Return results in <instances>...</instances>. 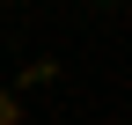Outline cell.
I'll return each instance as SVG.
<instances>
[{"label":"cell","instance_id":"1","mask_svg":"<svg viewBox=\"0 0 132 125\" xmlns=\"http://www.w3.org/2000/svg\"><path fill=\"white\" fill-rule=\"evenodd\" d=\"M0 125H15V96H0Z\"/></svg>","mask_w":132,"mask_h":125}]
</instances>
